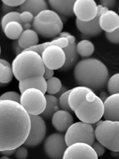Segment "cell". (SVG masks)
<instances>
[{
  "instance_id": "30bf717a",
  "label": "cell",
  "mask_w": 119,
  "mask_h": 159,
  "mask_svg": "<svg viewBox=\"0 0 119 159\" xmlns=\"http://www.w3.org/2000/svg\"><path fill=\"white\" fill-rule=\"evenodd\" d=\"M68 147L65 135L55 133L49 135L44 143V150L46 156L51 159H61Z\"/></svg>"
},
{
  "instance_id": "e575fe53",
  "label": "cell",
  "mask_w": 119,
  "mask_h": 159,
  "mask_svg": "<svg viewBox=\"0 0 119 159\" xmlns=\"http://www.w3.org/2000/svg\"><path fill=\"white\" fill-rule=\"evenodd\" d=\"M15 156L17 159H26L28 156V151L25 146H20L16 148Z\"/></svg>"
},
{
  "instance_id": "44dd1931",
  "label": "cell",
  "mask_w": 119,
  "mask_h": 159,
  "mask_svg": "<svg viewBox=\"0 0 119 159\" xmlns=\"http://www.w3.org/2000/svg\"><path fill=\"white\" fill-rule=\"evenodd\" d=\"M38 33L33 29L23 30L17 41L20 47L23 50L37 45L39 43Z\"/></svg>"
},
{
  "instance_id": "7bdbcfd3",
  "label": "cell",
  "mask_w": 119,
  "mask_h": 159,
  "mask_svg": "<svg viewBox=\"0 0 119 159\" xmlns=\"http://www.w3.org/2000/svg\"><path fill=\"white\" fill-rule=\"evenodd\" d=\"M14 9V8H13V7H10V6H7V5H6V4H4V3H2V11L5 14L10 12L13 11Z\"/></svg>"
},
{
  "instance_id": "d4e9b609",
  "label": "cell",
  "mask_w": 119,
  "mask_h": 159,
  "mask_svg": "<svg viewBox=\"0 0 119 159\" xmlns=\"http://www.w3.org/2000/svg\"><path fill=\"white\" fill-rule=\"evenodd\" d=\"M7 38L12 40H17L23 32V26L17 21H12L7 23L2 30Z\"/></svg>"
},
{
  "instance_id": "2e32d148",
  "label": "cell",
  "mask_w": 119,
  "mask_h": 159,
  "mask_svg": "<svg viewBox=\"0 0 119 159\" xmlns=\"http://www.w3.org/2000/svg\"><path fill=\"white\" fill-rule=\"evenodd\" d=\"M73 122V117L70 112L62 109L59 110L52 117V125L60 133L66 132Z\"/></svg>"
},
{
  "instance_id": "d6986e66",
  "label": "cell",
  "mask_w": 119,
  "mask_h": 159,
  "mask_svg": "<svg viewBox=\"0 0 119 159\" xmlns=\"http://www.w3.org/2000/svg\"><path fill=\"white\" fill-rule=\"evenodd\" d=\"M92 91L86 86L79 85L71 89L68 97L69 106L74 111L79 104L85 99L87 94Z\"/></svg>"
},
{
  "instance_id": "ffe728a7",
  "label": "cell",
  "mask_w": 119,
  "mask_h": 159,
  "mask_svg": "<svg viewBox=\"0 0 119 159\" xmlns=\"http://www.w3.org/2000/svg\"><path fill=\"white\" fill-rule=\"evenodd\" d=\"M39 89L45 94L46 93V80L43 76H36L20 81L19 83V89L20 93L29 88Z\"/></svg>"
},
{
  "instance_id": "484cf974",
  "label": "cell",
  "mask_w": 119,
  "mask_h": 159,
  "mask_svg": "<svg viewBox=\"0 0 119 159\" xmlns=\"http://www.w3.org/2000/svg\"><path fill=\"white\" fill-rule=\"evenodd\" d=\"M68 41L66 38L58 37L53 39L51 41L46 42L41 44H37L26 50H31V51H34L39 54L41 55L42 52L46 48L51 45H57L63 49L68 46Z\"/></svg>"
},
{
  "instance_id": "9a60e30c",
  "label": "cell",
  "mask_w": 119,
  "mask_h": 159,
  "mask_svg": "<svg viewBox=\"0 0 119 159\" xmlns=\"http://www.w3.org/2000/svg\"><path fill=\"white\" fill-rule=\"evenodd\" d=\"M99 23L102 30L111 33L119 28V15L116 12L109 10L100 14Z\"/></svg>"
},
{
  "instance_id": "f6af8a7d",
  "label": "cell",
  "mask_w": 119,
  "mask_h": 159,
  "mask_svg": "<svg viewBox=\"0 0 119 159\" xmlns=\"http://www.w3.org/2000/svg\"><path fill=\"white\" fill-rule=\"evenodd\" d=\"M68 89L67 87H65L64 85H62V87L60 88V90H59L58 92L55 95L56 97L57 98H59L60 97V96H61L62 94L66 92V91H68Z\"/></svg>"
},
{
  "instance_id": "c3c4849f",
  "label": "cell",
  "mask_w": 119,
  "mask_h": 159,
  "mask_svg": "<svg viewBox=\"0 0 119 159\" xmlns=\"http://www.w3.org/2000/svg\"><path fill=\"white\" fill-rule=\"evenodd\" d=\"M0 62L2 63L5 66H11V65L7 61V60H5V59H2V58H0Z\"/></svg>"
},
{
  "instance_id": "ba28073f",
  "label": "cell",
  "mask_w": 119,
  "mask_h": 159,
  "mask_svg": "<svg viewBox=\"0 0 119 159\" xmlns=\"http://www.w3.org/2000/svg\"><path fill=\"white\" fill-rule=\"evenodd\" d=\"M64 135L68 146L77 142H85L92 146L96 139L95 129L92 124L81 121L73 123Z\"/></svg>"
},
{
  "instance_id": "f35d334b",
  "label": "cell",
  "mask_w": 119,
  "mask_h": 159,
  "mask_svg": "<svg viewBox=\"0 0 119 159\" xmlns=\"http://www.w3.org/2000/svg\"><path fill=\"white\" fill-rule=\"evenodd\" d=\"M100 5L108 9H112L115 6L116 1L115 0H101Z\"/></svg>"
},
{
  "instance_id": "3957f363",
  "label": "cell",
  "mask_w": 119,
  "mask_h": 159,
  "mask_svg": "<svg viewBox=\"0 0 119 159\" xmlns=\"http://www.w3.org/2000/svg\"><path fill=\"white\" fill-rule=\"evenodd\" d=\"M11 67L14 77L19 81L43 76L45 68L41 55L31 50H23L16 56Z\"/></svg>"
},
{
  "instance_id": "ac0fdd59",
  "label": "cell",
  "mask_w": 119,
  "mask_h": 159,
  "mask_svg": "<svg viewBox=\"0 0 119 159\" xmlns=\"http://www.w3.org/2000/svg\"><path fill=\"white\" fill-rule=\"evenodd\" d=\"M47 2L52 10L60 16L71 17L74 16L73 6L74 0H48Z\"/></svg>"
},
{
  "instance_id": "5b68a950",
  "label": "cell",
  "mask_w": 119,
  "mask_h": 159,
  "mask_svg": "<svg viewBox=\"0 0 119 159\" xmlns=\"http://www.w3.org/2000/svg\"><path fill=\"white\" fill-rule=\"evenodd\" d=\"M74 112L81 121L95 124L100 120L104 115V102L92 90L79 104Z\"/></svg>"
},
{
  "instance_id": "f5cc1de1",
  "label": "cell",
  "mask_w": 119,
  "mask_h": 159,
  "mask_svg": "<svg viewBox=\"0 0 119 159\" xmlns=\"http://www.w3.org/2000/svg\"><path fill=\"white\" fill-rule=\"evenodd\" d=\"M118 158H119V154H118Z\"/></svg>"
},
{
  "instance_id": "f1b7e54d",
  "label": "cell",
  "mask_w": 119,
  "mask_h": 159,
  "mask_svg": "<svg viewBox=\"0 0 119 159\" xmlns=\"http://www.w3.org/2000/svg\"><path fill=\"white\" fill-rule=\"evenodd\" d=\"M107 88L110 94L119 93V73H116L109 78Z\"/></svg>"
},
{
  "instance_id": "5bb4252c",
  "label": "cell",
  "mask_w": 119,
  "mask_h": 159,
  "mask_svg": "<svg viewBox=\"0 0 119 159\" xmlns=\"http://www.w3.org/2000/svg\"><path fill=\"white\" fill-rule=\"evenodd\" d=\"M98 15L96 17L89 22H83L76 20V25L78 30L82 33V37L84 39L86 38L96 37L101 34L102 30L99 26V18L100 12L98 10Z\"/></svg>"
},
{
  "instance_id": "603a6c76",
  "label": "cell",
  "mask_w": 119,
  "mask_h": 159,
  "mask_svg": "<svg viewBox=\"0 0 119 159\" xmlns=\"http://www.w3.org/2000/svg\"><path fill=\"white\" fill-rule=\"evenodd\" d=\"M19 9L21 12L28 11L35 16L40 12L48 9V4L45 0H26Z\"/></svg>"
},
{
  "instance_id": "7c38bea8",
  "label": "cell",
  "mask_w": 119,
  "mask_h": 159,
  "mask_svg": "<svg viewBox=\"0 0 119 159\" xmlns=\"http://www.w3.org/2000/svg\"><path fill=\"white\" fill-rule=\"evenodd\" d=\"M73 12L76 19L83 22L95 19L98 15V5L94 0H76Z\"/></svg>"
},
{
  "instance_id": "277c9868",
  "label": "cell",
  "mask_w": 119,
  "mask_h": 159,
  "mask_svg": "<svg viewBox=\"0 0 119 159\" xmlns=\"http://www.w3.org/2000/svg\"><path fill=\"white\" fill-rule=\"evenodd\" d=\"M33 29L44 38H55L62 31L63 22L60 16L52 10H44L34 16Z\"/></svg>"
},
{
  "instance_id": "4316f807",
  "label": "cell",
  "mask_w": 119,
  "mask_h": 159,
  "mask_svg": "<svg viewBox=\"0 0 119 159\" xmlns=\"http://www.w3.org/2000/svg\"><path fill=\"white\" fill-rule=\"evenodd\" d=\"M76 48L78 54L83 58H88L95 51V46L93 43L87 39L80 41L76 44Z\"/></svg>"
},
{
  "instance_id": "ee69618b",
  "label": "cell",
  "mask_w": 119,
  "mask_h": 159,
  "mask_svg": "<svg viewBox=\"0 0 119 159\" xmlns=\"http://www.w3.org/2000/svg\"><path fill=\"white\" fill-rule=\"evenodd\" d=\"M7 66L0 62V80L2 78L6 70Z\"/></svg>"
},
{
  "instance_id": "4dcf8cb0",
  "label": "cell",
  "mask_w": 119,
  "mask_h": 159,
  "mask_svg": "<svg viewBox=\"0 0 119 159\" xmlns=\"http://www.w3.org/2000/svg\"><path fill=\"white\" fill-rule=\"evenodd\" d=\"M70 90H68L64 93L62 94L61 96H60V97L58 98V101L60 108L61 109L67 111L69 112H72L73 111L70 107L68 102V97L69 93L70 92Z\"/></svg>"
},
{
  "instance_id": "ab89813d",
  "label": "cell",
  "mask_w": 119,
  "mask_h": 159,
  "mask_svg": "<svg viewBox=\"0 0 119 159\" xmlns=\"http://www.w3.org/2000/svg\"><path fill=\"white\" fill-rule=\"evenodd\" d=\"M54 70H53L50 69L48 68H45L43 76L46 80L54 77V73H55Z\"/></svg>"
},
{
  "instance_id": "74e56055",
  "label": "cell",
  "mask_w": 119,
  "mask_h": 159,
  "mask_svg": "<svg viewBox=\"0 0 119 159\" xmlns=\"http://www.w3.org/2000/svg\"><path fill=\"white\" fill-rule=\"evenodd\" d=\"M59 37L66 38L68 41L69 43H75V38L67 31H63L60 33Z\"/></svg>"
},
{
  "instance_id": "9c48e42d",
  "label": "cell",
  "mask_w": 119,
  "mask_h": 159,
  "mask_svg": "<svg viewBox=\"0 0 119 159\" xmlns=\"http://www.w3.org/2000/svg\"><path fill=\"white\" fill-rule=\"evenodd\" d=\"M31 127L29 136L23 145L33 148L40 145L45 137L46 127L43 118L40 115H30Z\"/></svg>"
},
{
  "instance_id": "681fc988",
  "label": "cell",
  "mask_w": 119,
  "mask_h": 159,
  "mask_svg": "<svg viewBox=\"0 0 119 159\" xmlns=\"http://www.w3.org/2000/svg\"><path fill=\"white\" fill-rule=\"evenodd\" d=\"M1 159H8V156H6V155H3Z\"/></svg>"
},
{
  "instance_id": "816d5d0a",
  "label": "cell",
  "mask_w": 119,
  "mask_h": 159,
  "mask_svg": "<svg viewBox=\"0 0 119 159\" xmlns=\"http://www.w3.org/2000/svg\"><path fill=\"white\" fill-rule=\"evenodd\" d=\"M1 46H0V55H1Z\"/></svg>"
},
{
  "instance_id": "83f0119b",
  "label": "cell",
  "mask_w": 119,
  "mask_h": 159,
  "mask_svg": "<svg viewBox=\"0 0 119 159\" xmlns=\"http://www.w3.org/2000/svg\"><path fill=\"white\" fill-rule=\"evenodd\" d=\"M62 86L60 80L57 77H53L46 80V93L49 94L55 95Z\"/></svg>"
},
{
  "instance_id": "cb8c5ba5",
  "label": "cell",
  "mask_w": 119,
  "mask_h": 159,
  "mask_svg": "<svg viewBox=\"0 0 119 159\" xmlns=\"http://www.w3.org/2000/svg\"><path fill=\"white\" fill-rule=\"evenodd\" d=\"M46 106L41 116L44 119H48L52 118L53 115L59 110L58 98L54 95H45Z\"/></svg>"
},
{
  "instance_id": "d590c367",
  "label": "cell",
  "mask_w": 119,
  "mask_h": 159,
  "mask_svg": "<svg viewBox=\"0 0 119 159\" xmlns=\"http://www.w3.org/2000/svg\"><path fill=\"white\" fill-rule=\"evenodd\" d=\"M92 146L98 157L102 156L105 153V147L98 141H95Z\"/></svg>"
},
{
  "instance_id": "6da1fadb",
  "label": "cell",
  "mask_w": 119,
  "mask_h": 159,
  "mask_svg": "<svg viewBox=\"0 0 119 159\" xmlns=\"http://www.w3.org/2000/svg\"><path fill=\"white\" fill-rule=\"evenodd\" d=\"M30 127V116L20 103L0 99V151L23 145Z\"/></svg>"
},
{
  "instance_id": "b9f144b4",
  "label": "cell",
  "mask_w": 119,
  "mask_h": 159,
  "mask_svg": "<svg viewBox=\"0 0 119 159\" xmlns=\"http://www.w3.org/2000/svg\"><path fill=\"white\" fill-rule=\"evenodd\" d=\"M16 149H14L6 150L2 151H0V153L2 154L3 155H6V156H10L15 154V152Z\"/></svg>"
},
{
  "instance_id": "836d02e7",
  "label": "cell",
  "mask_w": 119,
  "mask_h": 159,
  "mask_svg": "<svg viewBox=\"0 0 119 159\" xmlns=\"http://www.w3.org/2000/svg\"><path fill=\"white\" fill-rule=\"evenodd\" d=\"M105 36L107 39L112 43H119V28L111 33H106Z\"/></svg>"
},
{
  "instance_id": "7dc6e473",
  "label": "cell",
  "mask_w": 119,
  "mask_h": 159,
  "mask_svg": "<svg viewBox=\"0 0 119 159\" xmlns=\"http://www.w3.org/2000/svg\"><path fill=\"white\" fill-rule=\"evenodd\" d=\"M24 30H28L31 29L32 28V25L31 23H26L22 25Z\"/></svg>"
},
{
  "instance_id": "bcb514c9",
  "label": "cell",
  "mask_w": 119,
  "mask_h": 159,
  "mask_svg": "<svg viewBox=\"0 0 119 159\" xmlns=\"http://www.w3.org/2000/svg\"><path fill=\"white\" fill-rule=\"evenodd\" d=\"M108 95L106 93V92H101V93H99V97L100 98L101 100L104 102V101L107 99V98L108 97Z\"/></svg>"
},
{
  "instance_id": "52a82bcc",
  "label": "cell",
  "mask_w": 119,
  "mask_h": 159,
  "mask_svg": "<svg viewBox=\"0 0 119 159\" xmlns=\"http://www.w3.org/2000/svg\"><path fill=\"white\" fill-rule=\"evenodd\" d=\"M20 103L29 115H41L46 106L45 94L36 88L26 89L20 94Z\"/></svg>"
},
{
  "instance_id": "8992f818",
  "label": "cell",
  "mask_w": 119,
  "mask_h": 159,
  "mask_svg": "<svg viewBox=\"0 0 119 159\" xmlns=\"http://www.w3.org/2000/svg\"><path fill=\"white\" fill-rule=\"evenodd\" d=\"M95 135L97 141L105 148L119 152V121L105 120L96 123Z\"/></svg>"
},
{
  "instance_id": "8fae6325",
  "label": "cell",
  "mask_w": 119,
  "mask_h": 159,
  "mask_svg": "<svg viewBox=\"0 0 119 159\" xmlns=\"http://www.w3.org/2000/svg\"><path fill=\"white\" fill-rule=\"evenodd\" d=\"M41 56L45 67L53 70L60 69L64 66L66 60L63 49L57 45L46 47Z\"/></svg>"
},
{
  "instance_id": "d6a6232c",
  "label": "cell",
  "mask_w": 119,
  "mask_h": 159,
  "mask_svg": "<svg viewBox=\"0 0 119 159\" xmlns=\"http://www.w3.org/2000/svg\"><path fill=\"white\" fill-rule=\"evenodd\" d=\"M34 16L33 14L28 11H24L20 13V20L22 25L26 23H32Z\"/></svg>"
},
{
  "instance_id": "db71d44e",
  "label": "cell",
  "mask_w": 119,
  "mask_h": 159,
  "mask_svg": "<svg viewBox=\"0 0 119 159\" xmlns=\"http://www.w3.org/2000/svg\"></svg>"
},
{
  "instance_id": "7402d4cb",
  "label": "cell",
  "mask_w": 119,
  "mask_h": 159,
  "mask_svg": "<svg viewBox=\"0 0 119 159\" xmlns=\"http://www.w3.org/2000/svg\"><path fill=\"white\" fill-rule=\"evenodd\" d=\"M76 44V43H69L68 46L63 48L66 56V60L64 66L59 70H60L67 71L69 70L76 65L79 58Z\"/></svg>"
},
{
  "instance_id": "7a4b0ae2",
  "label": "cell",
  "mask_w": 119,
  "mask_h": 159,
  "mask_svg": "<svg viewBox=\"0 0 119 159\" xmlns=\"http://www.w3.org/2000/svg\"><path fill=\"white\" fill-rule=\"evenodd\" d=\"M73 74L79 85L86 86L94 91L102 89L109 79L108 70L106 65L100 60L92 57L78 62Z\"/></svg>"
},
{
  "instance_id": "e0dca14e",
  "label": "cell",
  "mask_w": 119,
  "mask_h": 159,
  "mask_svg": "<svg viewBox=\"0 0 119 159\" xmlns=\"http://www.w3.org/2000/svg\"><path fill=\"white\" fill-rule=\"evenodd\" d=\"M105 120L119 121V93L110 95L104 101Z\"/></svg>"
},
{
  "instance_id": "60d3db41",
  "label": "cell",
  "mask_w": 119,
  "mask_h": 159,
  "mask_svg": "<svg viewBox=\"0 0 119 159\" xmlns=\"http://www.w3.org/2000/svg\"><path fill=\"white\" fill-rule=\"evenodd\" d=\"M12 47H13V51L16 55H17L23 51V49H22L19 44L17 40H15L13 42V44H12Z\"/></svg>"
},
{
  "instance_id": "1f68e13d",
  "label": "cell",
  "mask_w": 119,
  "mask_h": 159,
  "mask_svg": "<svg viewBox=\"0 0 119 159\" xmlns=\"http://www.w3.org/2000/svg\"><path fill=\"white\" fill-rule=\"evenodd\" d=\"M20 95L14 91L6 92L0 96L1 100H9L20 103Z\"/></svg>"
},
{
  "instance_id": "f907efd6",
  "label": "cell",
  "mask_w": 119,
  "mask_h": 159,
  "mask_svg": "<svg viewBox=\"0 0 119 159\" xmlns=\"http://www.w3.org/2000/svg\"><path fill=\"white\" fill-rule=\"evenodd\" d=\"M6 85V84H3L1 83H0V87H2V86H5V85Z\"/></svg>"
},
{
  "instance_id": "f546056e",
  "label": "cell",
  "mask_w": 119,
  "mask_h": 159,
  "mask_svg": "<svg viewBox=\"0 0 119 159\" xmlns=\"http://www.w3.org/2000/svg\"><path fill=\"white\" fill-rule=\"evenodd\" d=\"M20 12L15 11L5 14L1 20V26H2V29H3L6 25L9 22L17 21L20 23Z\"/></svg>"
},
{
  "instance_id": "4fadbf2b",
  "label": "cell",
  "mask_w": 119,
  "mask_h": 159,
  "mask_svg": "<svg viewBox=\"0 0 119 159\" xmlns=\"http://www.w3.org/2000/svg\"><path fill=\"white\" fill-rule=\"evenodd\" d=\"M93 147L85 142H77L68 146L62 159H98Z\"/></svg>"
},
{
  "instance_id": "8d00e7d4",
  "label": "cell",
  "mask_w": 119,
  "mask_h": 159,
  "mask_svg": "<svg viewBox=\"0 0 119 159\" xmlns=\"http://www.w3.org/2000/svg\"><path fill=\"white\" fill-rule=\"evenodd\" d=\"M25 1L24 0H2V2L7 6L15 8L21 6Z\"/></svg>"
}]
</instances>
